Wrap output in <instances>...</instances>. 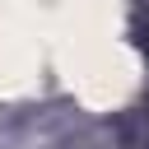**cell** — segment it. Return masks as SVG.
<instances>
[{
  "mask_svg": "<svg viewBox=\"0 0 149 149\" xmlns=\"http://www.w3.org/2000/svg\"><path fill=\"white\" fill-rule=\"evenodd\" d=\"M135 37H140V47L149 56V0H135Z\"/></svg>",
  "mask_w": 149,
  "mask_h": 149,
  "instance_id": "cell-1",
  "label": "cell"
}]
</instances>
